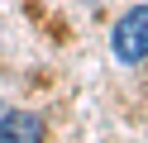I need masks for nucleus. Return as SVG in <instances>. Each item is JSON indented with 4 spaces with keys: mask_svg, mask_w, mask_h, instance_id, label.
<instances>
[{
    "mask_svg": "<svg viewBox=\"0 0 148 143\" xmlns=\"http://www.w3.org/2000/svg\"><path fill=\"white\" fill-rule=\"evenodd\" d=\"M0 138L5 143H38L43 138V119L29 110H10V119L0 124Z\"/></svg>",
    "mask_w": 148,
    "mask_h": 143,
    "instance_id": "f03ea898",
    "label": "nucleus"
},
{
    "mask_svg": "<svg viewBox=\"0 0 148 143\" xmlns=\"http://www.w3.org/2000/svg\"><path fill=\"white\" fill-rule=\"evenodd\" d=\"M5 119H10V105H0V124H5Z\"/></svg>",
    "mask_w": 148,
    "mask_h": 143,
    "instance_id": "7ed1b4c3",
    "label": "nucleus"
},
{
    "mask_svg": "<svg viewBox=\"0 0 148 143\" xmlns=\"http://www.w3.org/2000/svg\"><path fill=\"white\" fill-rule=\"evenodd\" d=\"M110 53H115V62H124V67H134V62L148 57V5H134V10L115 24Z\"/></svg>",
    "mask_w": 148,
    "mask_h": 143,
    "instance_id": "f257e3e1",
    "label": "nucleus"
}]
</instances>
